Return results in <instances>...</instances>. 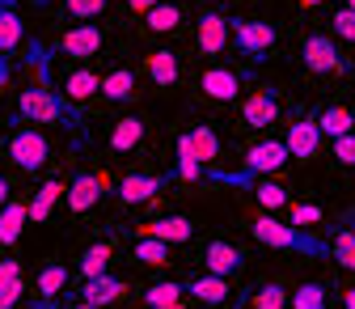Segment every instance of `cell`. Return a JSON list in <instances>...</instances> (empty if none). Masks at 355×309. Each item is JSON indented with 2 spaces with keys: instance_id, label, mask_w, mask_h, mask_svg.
<instances>
[{
  "instance_id": "cell-25",
  "label": "cell",
  "mask_w": 355,
  "mask_h": 309,
  "mask_svg": "<svg viewBox=\"0 0 355 309\" xmlns=\"http://www.w3.org/2000/svg\"><path fill=\"white\" fill-rule=\"evenodd\" d=\"M64 288H68V267H64V262H51V267H42V272H38V297H42L38 309H47Z\"/></svg>"
},
{
  "instance_id": "cell-53",
  "label": "cell",
  "mask_w": 355,
  "mask_h": 309,
  "mask_svg": "<svg viewBox=\"0 0 355 309\" xmlns=\"http://www.w3.org/2000/svg\"><path fill=\"white\" fill-rule=\"evenodd\" d=\"M351 229H355V225H351Z\"/></svg>"
},
{
  "instance_id": "cell-22",
  "label": "cell",
  "mask_w": 355,
  "mask_h": 309,
  "mask_svg": "<svg viewBox=\"0 0 355 309\" xmlns=\"http://www.w3.org/2000/svg\"><path fill=\"white\" fill-rule=\"evenodd\" d=\"M140 140H144V119H136V115L119 119V123H114V131H110V149H114V153H131V149H140Z\"/></svg>"
},
{
  "instance_id": "cell-47",
  "label": "cell",
  "mask_w": 355,
  "mask_h": 309,
  "mask_svg": "<svg viewBox=\"0 0 355 309\" xmlns=\"http://www.w3.org/2000/svg\"><path fill=\"white\" fill-rule=\"evenodd\" d=\"M343 301H347V309H355V288H347V292H343Z\"/></svg>"
},
{
  "instance_id": "cell-18",
  "label": "cell",
  "mask_w": 355,
  "mask_h": 309,
  "mask_svg": "<svg viewBox=\"0 0 355 309\" xmlns=\"http://www.w3.org/2000/svg\"><path fill=\"white\" fill-rule=\"evenodd\" d=\"M144 233L148 237H161L169 246H182V242L195 237V225H191L187 216H161V220H153V225H144Z\"/></svg>"
},
{
  "instance_id": "cell-10",
  "label": "cell",
  "mask_w": 355,
  "mask_h": 309,
  "mask_svg": "<svg viewBox=\"0 0 355 309\" xmlns=\"http://www.w3.org/2000/svg\"><path fill=\"white\" fill-rule=\"evenodd\" d=\"M284 144H288V153L300 157V161L318 157V144H322V127H318V119H296V123L288 127Z\"/></svg>"
},
{
  "instance_id": "cell-17",
  "label": "cell",
  "mask_w": 355,
  "mask_h": 309,
  "mask_svg": "<svg viewBox=\"0 0 355 309\" xmlns=\"http://www.w3.org/2000/svg\"><path fill=\"white\" fill-rule=\"evenodd\" d=\"M60 90H64L68 102H89L94 94H102V76H98V72H89V68H72V72L64 76Z\"/></svg>"
},
{
  "instance_id": "cell-46",
  "label": "cell",
  "mask_w": 355,
  "mask_h": 309,
  "mask_svg": "<svg viewBox=\"0 0 355 309\" xmlns=\"http://www.w3.org/2000/svg\"><path fill=\"white\" fill-rule=\"evenodd\" d=\"M64 309H98V305H85V301H76V297H72V301H68Z\"/></svg>"
},
{
  "instance_id": "cell-45",
  "label": "cell",
  "mask_w": 355,
  "mask_h": 309,
  "mask_svg": "<svg viewBox=\"0 0 355 309\" xmlns=\"http://www.w3.org/2000/svg\"><path fill=\"white\" fill-rule=\"evenodd\" d=\"M148 309H187V301H169V305H148Z\"/></svg>"
},
{
  "instance_id": "cell-2",
  "label": "cell",
  "mask_w": 355,
  "mask_h": 309,
  "mask_svg": "<svg viewBox=\"0 0 355 309\" xmlns=\"http://www.w3.org/2000/svg\"><path fill=\"white\" fill-rule=\"evenodd\" d=\"M68 115H72V102L60 90H26L17 98V119H30V123H60Z\"/></svg>"
},
{
  "instance_id": "cell-42",
  "label": "cell",
  "mask_w": 355,
  "mask_h": 309,
  "mask_svg": "<svg viewBox=\"0 0 355 309\" xmlns=\"http://www.w3.org/2000/svg\"><path fill=\"white\" fill-rule=\"evenodd\" d=\"M161 5V0H127V9H136V13H153Z\"/></svg>"
},
{
  "instance_id": "cell-11",
  "label": "cell",
  "mask_w": 355,
  "mask_h": 309,
  "mask_svg": "<svg viewBox=\"0 0 355 309\" xmlns=\"http://www.w3.org/2000/svg\"><path fill=\"white\" fill-rule=\"evenodd\" d=\"M229 17L225 13H203L199 17V30H195V42H199V51L203 56H220L225 51V42H229Z\"/></svg>"
},
{
  "instance_id": "cell-1",
  "label": "cell",
  "mask_w": 355,
  "mask_h": 309,
  "mask_svg": "<svg viewBox=\"0 0 355 309\" xmlns=\"http://www.w3.org/2000/svg\"><path fill=\"white\" fill-rule=\"evenodd\" d=\"M250 233H254V242L271 246V250H296V254H309V258H326L330 254V242L313 237L309 229H296V225H279L271 212L258 216L250 225Z\"/></svg>"
},
{
  "instance_id": "cell-38",
  "label": "cell",
  "mask_w": 355,
  "mask_h": 309,
  "mask_svg": "<svg viewBox=\"0 0 355 309\" xmlns=\"http://www.w3.org/2000/svg\"><path fill=\"white\" fill-rule=\"evenodd\" d=\"M106 9V0H64V13L72 22H89V17H98Z\"/></svg>"
},
{
  "instance_id": "cell-19",
  "label": "cell",
  "mask_w": 355,
  "mask_h": 309,
  "mask_svg": "<svg viewBox=\"0 0 355 309\" xmlns=\"http://www.w3.org/2000/svg\"><path fill=\"white\" fill-rule=\"evenodd\" d=\"M144 72H148V81H153V85L169 90V85H173L178 76H182V64H178V56H173V51H148Z\"/></svg>"
},
{
  "instance_id": "cell-49",
  "label": "cell",
  "mask_w": 355,
  "mask_h": 309,
  "mask_svg": "<svg viewBox=\"0 0 355 309\" xmlns=\"http://www.w3.org/2000/svg\"><path fill=\"white\" fill-rule=\"evenodd\" d=\"M34 5H51V0H34Z\"/></svg>"
},
{
  "instance_id": "cell-20",
  "label": "cell",
  "mask_w": 355,
  "mask_h": 309,
  "mask_svg": "<svg viewBox=\"0 0 355 309\" xmlns=\"http://www.w3.org/2000/svg\"><path fill=\"white\" fill-rule=\"evenodd\" d=\"M30 225V203H5L0 208V246H13L21 237V229Z\"/></svg>"
},
{
  "instance_id": "cell-43",
  "label": "cell",
  "mask_w": 355,
  "mask_h": 309,
  "mask_svg": "<svg viewBox=\"0 0 355 309\" xmlns=\"http://www.w3.org/2000/svg\"><path fill=\"white\" fill-rule=\"evenodd\" d=\"M9 76H13V64H9L5 56H0V90H5V85H9Z\"/></svg>"
},
{
  "instance_id": "cell-34",
  "label": "cell",
  "mask_w": 355,
  "mask_h": 309,
  "mask_svg": "<svg viewBox=\"0 0 355 309\" xmlns=\"http://www.w3.org/2000/svg\"><path fill=\"white\" fill-rule=\"evenodd\" d=\"M288 305L292 309H326V288L322 284H300Z\"/></svg>"
},
{
  "instance_id": "cell-4",
  "label": "cell",
  "mask_w": 355,
  "mask_h": 309,
  "mask_svg": "<svg viewBox=\"0 0 355 309\" xmlns=\"http://www.w3.org/2000/svg\"><path fill=\"white\" fill-rule=\"evenodd\" d=\"M300 56H304V68L309 72H343L347 64H343V56H338V47H334V38H326V34H309L304 38V47H300Z\"/></svg>"
},
{
  "instance_id": "cell-26",
  "label": "cell",
  "mask_w": 355,
  "mask_h": 309,
  "mask_svg": "<svg viewBox=\"0 0 355 309\" xmlns=\"http://www.w3.org/2000/svg\"><path fill=\"white\" fill-rule=\"evenodd\" d=\"M131 94H136V72H131V68H114V72L102 76V98H110V102H127Z\"/></svg>"
},
{
  "instance_id": "cell-9",
  "label": "cell",
  "mask_w": 355,
  "mask_h": 309,
  "mask_svg": "<svg viewBox=\"0 0 355 309\" xmlns=\"http://www.w3.org/2000/svg\"><path fill=\"white\" fill-rule=\"evenodd\" d=\"M203 267H207V276H237L241 267H245V254L233 246V242H207V250H203Z\"/></svg>"
},
{
  "instance_id": "cell-5",
  "label": "cell",
  "mask_w": 355,
  "mask_h": 309,
  "mask_svg": "<svg viewBox=\"0 0 355 309\" xmlns=\"http://www.w3.org/2000/svg\"><path fill=\"white\" fill-rule=\"evenodd\" d=\"M288 144L284 140H258V144H250V153H245V174L250 178H258V174H275V169H284L288 165Z\"/></svg>"
},
{
  "instance_id": "cell-21",
  "label": "cell",
  "mask_w": 355,
  "mask_h": 309,
  "mask_svg": "<svg viewBox=\"0 0 355 309\" xmlns=\"http://www.w3.org/2000/svg\"><path fill=\"white\" fill-rule=\"evenodd\" d=\"M26 284H21V262L17 258H0V305L13 309L21 301Z\"/></svg>"
},
{
  "instance_id": "cell-39",
  "label": "cell",
  "mask_w": 355,
  "mask_h": 309,
  "mask_svg": "<svg viewBox=\"0 0 355 309\" xmlns=\"http://www.w3.org/2000/svg\"><path fill=\"white\" fill-rule=\"evenodd\" d=\"M292 225H296V229L322 225V208H318V203H292Z\"/></svg>"
},
{
  "instance_id": "cell-23",
  "label": "cell",
  "mask_w": 355,
  "mask_h": 309,
  "mask_svg": "<svg viewBox=\"0 0 355 309\" xmlns=\"http://www.w3.org/2000/svg\"><path fill=\"white\" fill-rule=\"evenodd\" d=\"M60 195H68L60 178H47V183H42V187H38V195L30 199V225H42V220L51 216V208H55V199H60Z\"/></svg>"
},
{
  "instance_id": "cell-3",
  "label": "cell",
  "mask_w": 355,
  "mask_h": 309,
  "mask_svg": "<svg viewBox=\"0 0 355 309\" xmlns=\"http://www.w3.org/2000/svg\"><path fill=\"white\" fill-rule=\"evenodd\" d=\"M47 153H51V144H47V136H42L38 127H17L13 136H9V157L26 174H34V169L47 165Z\"/></svg>"
},
{
  "instance_id": "cell-50",
  "label": "cell",
  "mask_w": 355,
  "mask_h": 309,
  "mask_svg": "<svg viewBox=\"0 0 355 309\" xmlns=\"http://www.w3.org/2000/svg\"><path fill=\"white\" fill-rule=\"evenodd\" d=\"M347 9H355V0H347Z\"/></svg>"
},
{
  "instance_id": "cell-28",
  "label": "cell",
  "mask_w": 355,
  "mask_h": 309,
  "mask_svg": "<svg viewBox=\"0 0 355 309\" xmlns=\"http://www.w3.org/2000/svg\"><path fill=\"white\" fill-rule=\"evenodd\" d=\"M110 254H114V242H98V246H89V250L80 254V276H85V280L106 276V267H110Z\"/></svg>"
},
{
  "instance_id": "cell-16",
  "label": "cell",
  "mask_w": 355,
  "mask_h": 309,
  "mask_svg": "<svg viewBox=\"0 0 355 309\" xmlns=\"http://www.w3.org/2000/svg\"><path fill=\"white\" fill-rule=\"evenodd\" d=\"M187 297H195L199 305L216 309V305L229 301V280L225 276H195V280H187Z\"/></svg>"
},
{
  "instance_id": "cell-7",
  "label": "cell",
  "mask_w": 355,
  "mask_h": 309,
  "mask_svg": "<svg viewBox=\"0 0 355 309\" xmlns=\"http://www.w3.org/2000/svg\"><path fill=\"white\" fill-rule=\"evenodd\" d=\"M241 119H245V127L266 131V127L279 119V90H254L245 98V106H241Z\"/></svg>"
},
{
  "instance_id": "cell-44",
  "label": "cell",
  "mask_w": 355,
  "mask_h": 309,
  "mask_svg": "<svg viewBox=\"0 0 355 309\" xmlns=\"http://www.w3.org/2000/svg\"><path fill=\"white\" fill-rule=\"evenodd\" d=\"M9 203V183H5V174H0V208Z\"/></svg>"
},
{
  "instance_id": "cell-24",
  "label": "cell",
  "mask_w": 355,
  "mask_h": 309,
  "mask_svg": "<svg viewBox=\"0 0 355 309\" xmlns=\"http://www.w3.org/2000/svg\"><path fill=\"white\" fill-rule=\"evenodd\" d=\"M21 13L13 0H0V51H13L17 42H21Z\"/></svg>"
},
{
  "instance_id": "cell-36",
  "label": "cell",
  "mask_w": 355,
  "mask_h": 309,
  "mask_svg": "<svg viewBox=\"0 0 355 309\" xmlns=\"http://www.w3.org/2000/svg\"><path fill=\"white\" fill-rule=\"evenodd\" d=\"M169 178H182V183H199V178H207V165H203L199 157H178V165L169 169Z\"/></svg>"
},
{
  "instance_id": "cell-51",
  "label": "cell",
  "mask_w": 355,
  "mask_h": 309,
  "mask_svg": "<svg viewBox=\"0 0 355 309\" xmlns=\"http://www.w3.org/2000/svg\"><path fill=\"white\" fill-rule=\"evenodd\" d=\"M13 5H17V0H13Z\"/></svg>"
},
{
  "instance_id": "cell-13",
  "label": "cell",
  "mask_w": 355,
  "mask_h": 309,
  "mask_svg": "<svg viewBox=\"0 0 355 309\" xmlns=\"http://www.w3.org/2000/svg\"><path fill=\"white\" fill-rule=\"evenodd\" d=\"M199 90L211 102H233L241 94V76L233 68H207V72H199Z\"/></svg>"
},
{
  "instance_id": "cell-27",
  "label": "cell",
  "mask_w": 355,
  "mask_h": 309,
  "mask_svg": "<svg viewBox=\"0 0 355 309\" xmlns=\"http://www.w3.org/2000/svg\"><path fill=\"white\" fill-rule=\"evenodd\" d=\"M318 127H322V136L338 140V136H351V127H355V115H351L347 106H326V110L318 115Z\"/></svg>"
},
{
  "instance_id": "cell-40",
  "label": "cell",
  "mask_w": 355,
  "mask_h": 309,
  "mask_svg": "<svg viewBox=\"0 0 355 309\" xmlns=\"http://www.w3.org/2000/svg\"><path fill=\"white\" fill-rule=\"evenodd\" d=\"M334 34L347 38V42H355V9H338L334 13Z\"/></svg>"
},
{
  "instance_id": "cell-8",
  "label": "cell",
  "mask_w": 355,
  "mask_h": 309,
  "mask_svg": "<svg viewBox=\"0 0 355 309\" xmlns=\"http://www.w3.org/2000/svg\"><path fill=\"white\" fill-rule=\"evenodd\" d=\"M102 30L94 26V22H80V26H72L64 38H60V51L64 56H72V60H89V56H98L102 51Z\"/></svg>"
},
{
  "instance_id": "cell-37",
  "label": "cell",
  "mask_w": 355,
  "mask_h": 309,
  "mask_svg": "<svg viewBox=\"0 0 355 309\" xmlns=\"http://www.w3.org/2000/svg\"><path fill=\"white\" fill-rule=\"evenodd\" d=\"M292 297L279 288V284H262L258 292H254V309H284Z\"/></svg>"
},
{
  "instance_id": "cell-32",
  "label": "cell",
  "mask_w": 355,
  "mask_h": 309,
  "mask_svg": "<svg viewBox=\"0 0 355 309\" xmlns=\"http://www.w3.org/2000/svg\"><path fill=\"white\" fill-rule=\"evenodd\" d=\"M144 17H148V30L169 34V30H178V22H182V9H178V5H165V0H161V5H157L153 13H144Z\"/></svg>"
},
{
  "instance_id": "cell-52",
  "label": "cell",
  "mask_w": 355,
  "mask_h": 309,
  "mask_svg": "<svg viewBox=\"0 0 355 309\" xmlns=\"http://www.w3.org/2000/svg\"><path fill=\"white\" fill-rule=\"evenodd\" d=\"M0 309H5V305H0Z\"/></svg>"
},
{
  "instance_id": "cell-14",
  "label": "cell",
  "mask_w": 355,
  "mask_h": 309,
  "mask_svg": "<svg viewBox=\"0 0 355 309\" xmlns=\"http://www.w3.org/2000/svg\"><path fill=\"white\" fill-rule=\"evenodd\" d=\"M169 174H127V178L119 183V199L123 203H148L157 191H165Z\"/></svg>"
},
{
  "instance_id": "cell-33",
  "label": "cell",
  "mask_w": 355,
  "mask_h": 309,
  "mask_svg": "<svg viewBox=\"0 0 355 309\" xmlns=\"http://www.w3.org/2000/svg\"><path fill=\"white\" fill-rule=\"evenodd\" d=\"M187 297V284H178V280H161L144 292V305H169V301H182Z\"/></svg>"
},
{
  "instance_id": "cell-30",
  "label": "cell",
  "mask_w": 355,
  "mask_h": 309,
  "mask_svg": "<svg viewBox=\"0 0 355 309\" xmlns=\"http://www.w3.org/2000/svg\"><path fill=\"white\" fill-rule=\"evenodd\" d=\"M187 136H191V149H195V157L203 161V165H211L216 157H220V136H216V131L211 127H195V131H187Z\"/></svg>"
},
{
  "instance_id": "cell-29",
  "label": "cell",
  "mask_w": 355,
  "mask_h": 309,
  "mask_svg": "<svg viewBox=\"0 0 355 309\" xmlns=\"http://www.w3.org/2000/svg\"><path fill=\"white\" fill-rule=\"evenodd\" d=\"M131 258H140L144 267H161V262H169V242H161V237H148V233H140V242L131 246Z\"/></svg>"
},
{
  "instance_id": "cell-48",
  "label": "cell",
  "mask_w": 355,
  "mask_h": 309,
  "mask_svg": "<svg viewBox=\"0 0 355 309\" xmlns=\"http://www.w3.org/2000/svg\"><path fill=\"white\" fill-rule=\"evenodd\" d=\"M300 5H304V9H318V5H322V0H300Z\"/></svg>"
},
{
  "instance_id": "cell-12",
  "label": "cell",
  "mask_w": 355,
  "mask_h": 309,
  "mask_svg": "<svg viewBox=\"0 0 355 309\" xmlns=\"http://www.w3.org/2000/svg\"><path fill=\"white\" fill-rule=\"evenodd\" d=\"M68 212H89L98 199H102V178L98 174H89V169H80V174H72V183H68Z\"/></svg>"
},
{
  "instance_id": "cell-6",
  "label": "cell",
  "mask_w": 355,
  "mask_h": 309,
  "mask_svg": "<svg viewBox=\"0 0 355 309\" xmlns=\"http://www.w3.org/2000/svg\"><path fill=\"white\" fill-rule=\"evenodd\" d=\"M233 42L245 51V56H266L275 47V26L271 22H233Z\"/></svg>"
},
{
  "instance_id": "cell-15",
  "label": "cell",
  "mask_w": 355,
  "mask_h": 309,
  "mask_svg": "<svg viewBox=\"0 0 355 309\" xmlns=\"http://www.w3.org/2000/svg\"><path fill=\"white\" fill-rule=\"evenodd\" d=\"M123 292H127V284H123L119 276H110V272H106V276L85 280V288L76 292V301H85V305H98V309H102V305H114Z\"/></svg>"
},
{
  "instance_id": "cell-35",
  "label": "cell",
  "mask_w": 355,
  "mask_h": 309,
  "mask_svg": "<svg viewBox=\"0 0 355 309\" xmlns=\"http://www.w3.org/2000/svg\"><path fill=\"white\" fill-rule=\"evenodd\" d=\"M254 199H258L266 212H275V208H284V203H288V191H284L279 183H266V178H262V183L254 187Z\"/></svg>"
},
{
  "instance_id": "cell-31",
  "label": "cell",
  "mask_w": 355,
  "mask_h": 309,
  "mask_svg": "<svg viewBox=\"0 0 355 309\" xmlns=\"http://www.w3.org/2000/svg\"><path fill=\"white\" fill-rule=\"evenodd\" d=\"M330 258H338V267L355 272V229H343L330 237Z\"/></svg>"
},
{
  "instance_id": "cell-41",
  "label": "cell",
  "mask_w": 355,
  "mask_h": 309,
  "mask_svg": "<svg viewBox=\"0 0 355 309\" xmlns=\"http://www.w3.org/2000/svg\"><path fill=\"white\" fill-rule=\"evenodd\" d=\"M334 157H338L343 165H355V131H351V136H338V140H334Z\"/></svg>"
}]
</instances>
